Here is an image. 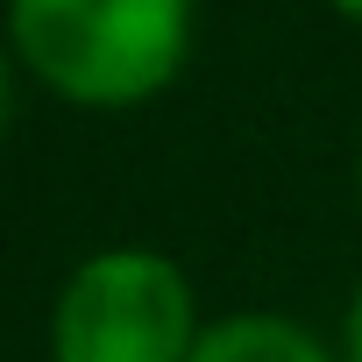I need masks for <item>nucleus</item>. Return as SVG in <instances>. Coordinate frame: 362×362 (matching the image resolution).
Masks as SVG:
<instances>
[{"instance_id": "obj_1", "label": "nucleus", "mask_w": 362, "mask_h": 362, "mask_svg": "<svg viewBox=\"0 0 362 362\" xmlns=\"http://www.w3.org/2000/svg\"><path fill=\"white\" fill-rule=\"evenodd\" d=\"M15 71L78 114H135L192 64L199 0H0Z\"/></svg>"}, {"instance_id": "obj_2", "label": "nucleus", "mask_w": 362, "mask_h": 362, "mask_svg": "<svg viewBox=\"0 0 362 362\" xmlns=\"http://www.w3.org/2000/svg\"><path fill=\"white\" fill-rule=\"evenodd\" d=\"M199 334L206 313L192 270L149 242L78 256L50 298V362H185Z\"/></svg>"}, {"instance_id": "obj_3", "label": "nucleus", "mask_w": 362, "mask_h": 362, "mask_svg": "<svg viewBox=\"0 0 362 362\" xmlns=\"http://www.w3.org/2000/svg\"><path fill=\"white\" fill-rule=\"evenodd\" d=\"M185 362H341V348L284 305H242V313H214Z\"/></svg>"}, {"instance_id": "obj_4", "label": "nucleus", "mask_w": 362, "mask_h": 362, "mask_svg": "<svg viewBox=\"0 0 362 362\" xmlns=\"http://www.w3.org/2000/svg\"><path fill=\"white\" fill-rule=\"evenodd\" d=\"M341 362H362V284L348 291V305H341Z\"/></svg>"}, {"instance_id": "obj_5", "label": "nucleus", "mask_w": 362, "mask_h": 362, "mask_svg": "<svg viewBox=\"0 0 362 362\" xmlns=\"http://www.w3.org/2000/svg\"><path fill=\"white\" fill-rule=\"evenodd\" d=\"M15 57H8V36H0V135H8V114H15Z\"/></svg>"}, {"instance_id": "obj_6", "label": "nucleus", "mask_w": 362, "mask_h": 362, "mask_svg": "<svg viewBox=\"0 0 362 362\" xmlns=\"http://www.w3.org/2000/svg\"><path fill=\"white\" fill-rule=\"evenodd\" d=\"M327 15H341L348 29H362V0H327Z\"/></svg>"}, {"instance_id": "obj_7", "label": "nucleus", "mask_w": 362, "mask_h": 362, "mask_svg": "<svg viewBox=\"0 0 362 362\" xmlns=\"http://www.w3.org/2000/svg\"><path fill=\"white\" fill-rule=\"evenodd\" d=\"M355 199H362V142H355Z\"/></svg>"}]
</instances>
